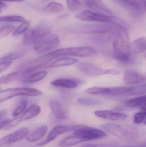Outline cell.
<instances>
[{"label":"cell","mask_w":146,"mask_h":147,"mask_svg":"<svg viewBox=\"0 0 146 147\" xmlns=\"http://www.w3.org/2000/svg\"><path fill=\"white\" fill-rule=\"evenodd\" d=\"M129 37L124 28H118L114 32L113 41V55L118 61H128L130 57Z\"/></svg>","instance_id":"obj_1"},{"label":"cell","mask_w":146,"mask_h":147,"mask_svg":"<svg viewBox=\"0 0 146 147\" xmlns=\"http://www.w3.org/2000/svg\"><path fill=\"white\" fill-rule=\"evenodd\" d=\"M106 132L128 143H133L139 139L136 129L128 128L114 123H107L102 126Z\"/></svg>","instance_id":"obj_2"},{"label":"cell","mask_w":146,"mask_h":147,"mask_svg":"<svg viewBox=\"0 0 146 147\" xmlns=\"http://www.w3.org/2000/svg\"><path fill=\"white\" fill-rule=\"evenodd\" d=\"M60 44V39L57 35L49 34L37 39L33 43V48L37 53H44L56 49Z\"/></svg>","instance_id":"obj_3"},{"label":"cell","mask_w":146,"mask_h":147,"mask_svg":"<svg viewBox=\"0 0 146 147\" xmlns=\"http://www.w3.org/2000/svg\"><path fill=\"white\" fill-rule=\"evenodd\" d=\"M42 95V92L41 91L34 88L27 87L9 88L0 91V102L17 96L36 97Z\"/></svg>","instance_id":"obj_4"},{"label":"cell","mask_w":146,"mask_h":147,"mask_svg":"<svg viewBox=\"0 0 146 147\" xmlns=\"http://www.w3.org/2000/svg\"><path fill=\"white\" fill-rule=\"evenodd\" d=\"M74 135L83 139L85 141L100 139L106 136L104 131L83 125H79L77 129L74 131Z\"/></svg>","instance_id":"obj_5"},{"label":"cell","mask_w":146,"mask_h":147,"mask_svg":"<svg viewBox=\"0 0 146 147\" xmlns=\"http://www.w3.org/2000/svg\"><path fill=\"white\" fill-rule=\"evenodd\" d=\"M60 57H84L93 55L95 52L91 47H81L58 49Z\"/></svg>","instance_id":"obj_6"},{"label":"cell","mask_w":146,"mask_h":147,"mask_svg":"<svg viewBox=\"0 0 146 147\" xmlns=\"http://www.w3.org/2000/svg\"><path fill=\"white\" fill-rule=\"evenodd\" d=\"M79 20L86 21H95L102 23H107L111 20V17L108 15L104 14L91 10L82 11L76 16Z\"/></svg>","instance_id":"obj_7"},{"label":"cell","mask_w":146,"mask_h":147,"mask_svg":"<svg viewBox=\"0 0 146 147\" xmlns=\"http://www.w3.org/2000/svg\"><path fill=\"white\" fill-rule=\"evenodd\" d=\"M29 134L27 127H22L0 139V146H7L26 138Z\"/></svg>","instance_id":"obj_8"},{"label":"cell","mask_w":146,"mask_h":147,"mask_svg":"<svg viewBox=\"0 0 146 147\" xmlns=\"http://www.w3.org/2000/svg\"><path fill=\"white\" fill-rule=\"evenodd\" d=\"M79 125L77 126H63L59 125L51 129L47 136V138L44 140L39 143L37 146L39 147L43 146L49 142L52 141L54 140L57 138V136L63 134L65 133L70 131H74L78 128Z\"/></svg>","instance_id":"obj_9"},{"label":"cell","mask_w":146,"mask_h":147,"mask_svg":"<svg viewBox=\"0 0 146 147\" xmlns=\"http://www.w3.org/2000/svg\"><path fill=\"white\" fill-rule=\"evenodd\" d=\"M76 68L81 73L89 77H97L105 74V71L90 63H79L77 64Z\"/></svg>","instance_id":"obj_10"},{"label":"cell","mask_w":146,"mask_h":147,"mask_svg":"<svg viewBox=\"0 0 146 147\" xmlns=\"http://www.w3.org/2000/svg\"><path fill=\"white\" fill-rule=\"evenodd\" d=\"M123 80L127 84L139 85L145 83L146 78L140 74L132 71H127L123 73Z\"/></svg>","instance_id":"obj_11"},{"label":"cell","mask_w":146,"mask_h":147,"mask_svg":"<svg viewBox=\"0 0 146 147\" xmlns=\"http://www.w3.org/2000/svg\"><path fill=\"white\" fill-rule=\"evenodd\" d=\"M94 114L98 117L113 121L124 120L127 117L126 114L109 110L96 111Z\"/></svg>","instance_id":"obj_12"},{"label":"cell","mask_w":146,"mask_h":147,"mask_svg":"<svg viewBox=\"0 0 146 147\" xmlns=\"http://www.w3.org/2000/svg\"><path fill=\"white\" fill-rule=\"evenodd\" d=\"M84 4L87 7L96 12L104 14H111V12L105 6L102 0H83Z\"/></svg>","instance_id":"obj_13"},{"label":"cell","mask_w":146,"mask_h":147,"mask_svg":"<svg viewBox=\"0 0 146 147\" xmlns=\"http://www.w3.org/2000/svg\"><path fill=\"white\" fill-rule=\"evenodd\" d=\"M111 30L110 26L107 25H93L85 26L80 29V32L87 33H105Z\"/></svg>","instance_id":"obj_14"},{"label":"cell","mask_w":146,"mask_h":147,"mask_svg":"<svg viewBox=\"0 0 146 147\" xmlns=\"http://www.w3.org/2000/svg\"><path fill=\"white\" fill-rule=\"evenodd\" d=\"M77 59L64 57L59 59L52 62L49 65H45L43 68H54L73 65L78 62Z\"/></svg>","instance_id":"obj_15"},{"label":"cell","mask_w":146,"mask_h":147,"mask_svg":"<svg viewBox=\"0 0 146 147\" xmlns=\"http://www.w3.org/2000/svg\"><path fill=\"white\" fill-rule=\"evenodd\" d=\"M48 130V127L45 125H43L36 128L31 134H29L26 137L27 142H34L41 140L44 136Z\"/></svg>","instance_id":"obj_16"},{"label":"cell","mask_w":146,"mask_h":147,"mask_svg":"<svg viewBox=\"0 0 146 147\" xmlns=\"http://www.w3.org/2000/svg\"><path fill=\"white\" fill-rule=\"evenodd\" d=\"M49 104L51 111L56 117L61 119L67 118L66 113L59 102L56 100H51Z\"/></svg>","instance_id":"obj_17"},{"label":"cell","mask_w":146,"mask_h":147,"mask_svg":"<svg viewBox=\"0 0 146 147\" xmlns=\"http://www.w3.org/2000/svg\"><path fill=\"white\" fill-rule=\"evenodd\" d=\"M130 87L116 86L112 87H103L102 95H116L129 94Z\"/></svg>","instance_id":"obj_18"},{"label":"cell","mask_w":146,"mask_h":147,"mask_svg":"<svg viewBox=\"0 0 146 147\" xmlns=\"http://www.w3.org/2000/svg\"><path fill=\"white\" fill-rule=\"evenodd\" d=\"M31 32L33 38L36 41L38 39L50 34L51 28L46 25H39L33 29H31Z\"/></svg>","instance_id":"obj_19"},{"label":"cell","mask_w":146,"mask_h":147,"mask_svg":"<svg viewBox=\"0 0 146 147\" xmlns=\"http://www.w3.org/2000/svg\"><path fill=\"white\" fill-rule=\"evenodd\" d=\"M23 71H17L6 74L0 77V84H9L16 80L23 79Z\"/></svg>","instance_id":"obj_20"},{"label":"cell","mask_w":146,"mask_h":147,"mask_svg":"<svg viewBox=\"0 0 146 147\" xmlns=\"http://www.w3.org/2000/svg\"><path fill=\"white\" fill-rule=\"evenodd\" d=\"M40 111L41 108L40 106L37 105H32L21 116V121L30 120L38 115Z\"/></svg>","instance_id":"obj_21"},{"label":"cell","mask_w":146,"mask_h":147,"mask_svg":"<svg viewBox=\"0 0 146 147\" xmlns=\"http://www.w3.org/2000/svg\"><path fill=\"white\" fill-rule=\"evenodd\" d=\"M52 85L57 87L73 89L78 86L77 83L74 80L68 79H59L53 80L51 83Z\"/></svg>","instance_id":"obj_22"},{"label":"cell","mask_w":146,"mask_h":147,"mask_svg":"<svg viewBox=\"0 0 146 147\" xmlns=\"http://www.w3.org/2000/svg\"><path fill=\"white\" fill-rule=\"evenodd\" d=\"M146 45V38L141 37L135 40L130 45V48L135 53H141L145 50Z\"/></svg>","instance_id":"obj_23"},{"label":"cell","mask_w":146,"mask_h":147,"mask_svg":"<svg viewBox=\"0 0 146 147\" xmlns=\"http://www.w3.org/2000/svg\"><path fill=\"white\" fill-rule=\"evenodd\" d=\"M146 96L139 97L127 100L125 103L126 107L128 108H135L141 107L142 110H145Z\"/></svg>","instance_id":"obj_24"},{"label":"cell","mask_w":146,"mask_h":147,"mask_svg":"<svg viewBox=\"0 0 146 147\" xmlns=\"http://www.w3.org/2000/svg\"><path fill=\"white\" fill-rule=\"evenodd\" d=\"M84 142H85V141L83 139L75 135L72 136L65 138L60 142L59 143V146L61 147L72 146Z\"/></svg>","instance_id":"obj_25"},{"label":"cell","mask_w":146,"mask_h":147,"mask_svg":"<svg viewBox=\"0 0 146 147\" xmlns=\"http://www.w3.org/2000/svg\"><path fill=\"white\" fill-rule=\"evenodd\" d=\"M25 53L22 51L12 52L4 54L0 58V63L4 62H12L23 57Z\"/></svg>","instance_id":"obj_26"},{"label":"cell","mask_w":146,"mask_h":147,"mask_svg":"<svg viewBox=\"0 0 146 147\" xmlns=\"http://www.w3.org/2000/svg\"><path fill=\"white\" fill-rule=\"evenodd\" d=\"M47 74V72L45 71H39L34 74H32L26 78L23 81L27 84H33L39 82L43 80Z\"/></svg>","instance_id":"obj_27"},{"label":"cell","mask_w":146,"mask_h":147,"mask_svg":"<svg viewBox=\"0 0 146 147\" xmlns=\"http://www.w3.org/2000/svg\"><path fill=\"white\" fill-rule=\"evenodd\" d=\"M64 7L62 4L57 2H51L47 4L43 10L49 13H59L64 10Z\"/></svg>","instance_id":"obj_28"},{"label":"cell","mask_w":146,"mask_h":147,"mask_svg":"<svg viewBox=\"0 0 146 147\" xmlns=\"http://www.w3.org/2000/svg\"><path fill=\"white\" fill-rule=\"evenodd\" d=\"M27 105V100L26 98L22 99L15 106L12 113V115L14 117L19 116L25 112Z\"/></svg>","instance_id":"obj_29"},{"label":"cell","mask_w":146,"mask_h":147,"mask_svg":"<svg viewBox=\"0 0 146 147\" xmlns=\"http://www.w3.org/2000/svg\"><path fill=\"white\" fill-rule=\"evenodd\" d=\"M78 102L81 105L88 106H97L102 103V101L100 100L89 98H79Z\"/></svg>","instance_id":"obj_30"},{"label":"cell","mask_w":146,"mask_h":147,"mask_svg":"<svg viewBox=\"0 0 146 147\" xmlns=\"http://www.w3.org/2000/svg\"><path fill=\"white\" fill-rule=\"evenodd\" d=\"M25 21V19L20 16L12 15L0 16V22H19L22 23Z\"/></svg>","instance_id":"obj_31"},{"label":"cell","mask_w":146,"mask_h":147,"mask_svg":"<svg viewBox=\"0 0 146 147\" xmlns=\"http://www.w3.org/2000/svg\"><path fill=\"white\" fill-rule=\"evenodd\" d=\"M66 4L68 9L72 12L79 10L81 6V2L79 0H66Z\"/></svg>","instance_id":"obj_32"},{"label":"cell","mask_w":146,"mask_h":147,"mask_svg":"<svg viewBox=\"0 0 146 147\" xmlns=\"http://www.w3.org/2000/svg\"><path fill=\"white\" fill-rule=\"evenodd\" d=\"M146 92V85H141L137 86L130 87L129 94L134 96L142 95Z\"/></svg>","instance_id":"obj_33"},{"label":"cell","mask_w":146,"mask_h":147,"mask_svg":"<svg viewBox=\"0 0 146 147\" xmlns=\"http://www.w3.org/2000/svg\"><path fill=\"white\" fill-rule=\"evenodd\" d=\"M30 25V22L27 21L22 22L21 24L14 31L13 34V36L16 37L24 33L28 29Z\"/></svg>","instance_id":"obj_34"},{"label":"cell","mask_w":146,"mask_h":147,"mask_svg":"<svg viewBox=\"0 0 146 147\" xmlns=\"http://www.w3.org/2000/svg\"><path fill=\"white\" fill-rule=\"evenodd\" d=\"M15 29V26L12 25H7L0 28V39L4 38L11 33Z\"/></svg>","instance_id":"obj_35"},{"label":"cell","mask_w":146,"mask_h":147,"mask_svg":"<svg viewBox=\"0 0 146 147\" xmlns=\"http://www.w3.org/2000/svg\"><path fill=\"white\" fill-rule=\"evenodd\" d=\"M35 40L33 38L31 34V29L27 30L24 34L23 39H22V43L24 45H27L33 44Z\"/></svg>","instance_id":"obj_36"},{"label":"cell","mask_w":146,"mask_h":147,"mask_svg":"<svg viewBox=\"0 0 146 147\" xmlns=\"http://www.w3.org/2000/svg\"><path fill=\"white\" fill-rule=\"evenodd\" d=\"M145 111L136 113L134 116V122L136 124H140L145 121Z\"/></svg>","instance_id":"obj_37"},{"label":"cell","mask_w":146,"mask_h":147,"mask_svg":"<svg viewBox=\"0 0 146 147\" xmlns=\"http://www.w3.org/2000/svg\"><path fill=\"white\" fill-rule=\"evenodd\" d=\"M21 121V116L16 117L14 119L10 120L6 127L4 128V130H7L18 125Z\"/></svg>","instance_id":"obj_38"},{"label":"cell","mask_w":146,"mask_h":147,"mask_svg":"<svg viewBox=\"0 0 146 147\" xmlns=\"http://www.w3.org/2000/svg\"><path fill=\"white\" fill-rule=\"evenodd\" d=\"M12 62H4L0 63V74L8 69L12 64Z\"/></svg>","instance_id":"obj_39"},{"label":"cell","mask_w":146,"mask_h":147,"mask_svg":"<svg viewBox=\"0 0 146 147\" xmlns=\"http://www.w3.org/2000/svg\"><path fill=\"white\" fill-rule=\"evenodd\" d=\"M105 74L117 75L120 74V71L117 70L109 69L105 71Z\"/></svg>","instance_id":"obj_40"},{"label":"cell","mask_w":146,"mask_h":147,"mask_svg":"<svg viewBox=\"0 0 146 147\" xmlns=\"http://www.w3.org/2000/svg\"><path fill=\"white\" fill-rule=\"evenodd\" d=\"M10 120V119L8 118V119H5V120H3L0 123V130L2 129L3 128H4Z\"/></svg>","instance_id":"obj_41"},{"label":"cell","mask_w":146,"mask_h":147,"mask_svg":"<svg viewBox=\"0 0 146 147\" xmlns=\"http://www.w3.org/2000/svg\"><path fill=\"white\" fill-rule=\"evenodd\" d=\"M7 115V112L5 111H0V120H1Z\"/></svg>","instance_id":"obj_42"},{"label":"cell","mask_w":146,"mask_h":147,"mask_svg":"<svg viewBox=\"0 0 146 147\" xmlns=\"http://www.w3.org/2000/svg\"><path fill=\"white\" fill-rule=\"evenodd\" d=\"M7 6V4L0 1V9L6 7Z\"/></svg>","instance_id":"obj_43"},{"label":"cell","mask_w":146,"mask_h":147,"mask_svg":"<svg viewBox=\"0 0 146 147\" xmlns=\"http://www.w3.org/2000/svg\"><path fill=\"white\" fill-rule=\"evenodd\" d=\"M0 1L3 2H22L25 0H0Z\"/></svg>","instance_id":"obj_44"},{"label":"cell","mask_w":146,"mask_h":147,"mask_svg":"<svg viewBox=\"0 0 146 147\" xmlns=\"http://www.w3.org/2000/svg\"><path fill=\"white\" fill-rule=\"evenodd\" d=\"M81 147H97V146L93 144H89V145H85Z\"/></svg>","instance_id":"obj_45"},{"label":"cell","mask_w":146,"mask_h":147,"mask_svg":"<svg viewBox=\"0 0 146 147\" xmlns=\"http://www.w3.org/2000/svg\"><path fill=\"white\" fill-rule=\"evenodd\" d=\"M1 10H0V13H1Z\"/></svg>","instance_id":"obj_46"},{"label":"cell","mask_w":146,"mask_h":147,"mask_svg":"<svg viewBox=\"0 0 146 147\" xmlns=\"http://www.w3.org/2000/svg\"><path fill=\"white\" fill-rule=\"evenodd\" d=\"M0 89H1V87H0Z\"/></svg>","instance_id":"obj_47"}]
</instances>
